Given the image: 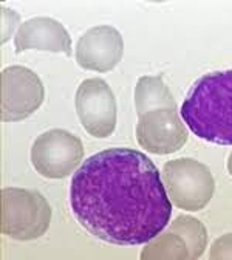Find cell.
<instances>
[{
	"label": "cell",
	"instance_id": "cell-1",
	"mask_svg": "<svg viewBox=\"0 0 232 260\" xmlns=\"http://www.w3.org/2000/svg\"><path fill=\"white\" fill-rule=\"evenodd\" d=\"M70 208L87 233L119 246L150 242L172 215L158 168L128 147L106 149L84 161L72 178Z\"/></svg>",
	"mask_w": 232,
	"mask_h": 260
},
{
	"label": "cell",
	"instance_id": "cell-2",
	"mask_svg": "<svg viewBox=\"0 0 232 260\" xmlns=\"http://www.w3.org/2000/svg\"><path fill=\"white\" fill-rule=\"evenodd\" d=\"M181 118L198 138L232 146V70L196 79L181 106Z\"/></svg>",
	"mask_w": 232,
	"mask_h": 260
},
{
	"label": "cell",
	"instance_id": "cell-3",
	"mask_svg": "<svg viewBox=\"0 0 232 260\" xmlns=\"http://www.w3.org/2000/svg\"><path fill=\"white\" fill-rule=\"evenodd\" d=\"M51 223V208L38 190L22 187L2 189V234L28 242L42 237Z\"/></svg>",
	"mask_w": 232,
	"mask_h": 260
},
{
	"label": "cell",
	"instance_id": "cell-4",
	"mask_svg": "<svg viewBox=\"0 0 232 260\" xmlns=\"http://www.w3.org/2000/svg\"><path fill=\"white\" fill-rule=\"evenodd\" d=\"M162 183L171 202L189 212L206 208L215 190V181L209 168L192 158H178L165 162Z\"/></svg>",
	"mask_w": 232,
	"mask_h": 260
},
{
	"label": "cell",
	"instance_id": "cell-5",
	"mask_svg": "<svg viewBox=\"0 0 232 260\" xmlns=\"http://www.w3.org/2000/svg\"><path fill=\"white\" fill-rule=\"evenodd\" d=\"M84 158L82 141L62 128H51L39 135L31 146V162L45 178L60 180L79 168Z\"/></svg>",
	"mask_w": 232,
	"mask_h": 260
},
{
	"label": "cell",
	"instance_id": "cell-6",
	"mask_svg": "<svg viewBox=\"0 0 232 260\" xmlns=\"http://www.w3.org/2000/svg\"><path fill=\"white\" fill-rule=\"evenodd\" d=\"M208 245L205 224L193 217H178L168 231L159 233L143 249V260H195Z\"/></svg>",
	"mask_w": 232,
	"mask_h": 260
},
{
	"label": "cell",
	"instance_id": "cell-7",
	"mask_svg": "<svg viewBox=\"0 0 232 260\" xmlns=\"http://www.w3.org/2000/svg\"><path fill=\"white\" fill-rule=\"evenodd\" d=\"M2 103L0 116L4 122L23 121L44 103L45 88L41 78L22 65H11L2 70Z\"/></svg>",
	"mask_w": 232,
	"mask_h": 260
},
{
	"label": "cell",
	"instance_id": "cell-8",
	"mask_svg": "<svg viewBox=\"0 0 232 260\" xmlns=\"http://www.w3.org/2000/svg\"><path fill=\"white\" fill-rule=\"evenodd\" d=\"M78 118L87 134L94 138H109L116 127V100L110 85L99 78L85 79L76 91Z\"/></svg>",
	"mask_w": 232,
	"mask_h": 260
},
{
	"label": "cell",
	"instance_id": "cell-9",
	"mask_svg": "<svg viewBox=\"0 0 232 260\" xmlns=\"http://www.w3.org/2000/svg\"><path fill=\"white\" fill-rule=\"evenodd\" d=\"M187 130L174 109L147 112L137 124V140L150 153H174L187 143Z\"/></svg>",
	"mask_w": 232,
	"mask_h": 260
},
{
	"label": "cell",
	"instance_id": "cell-10",
	"mask_svg": "<svg viewBox=\"0 0 232 260\" xmlns=\"http://www.w3.org/2000/svg\"><path fill=\"white\" fill-rule=\"evenodd\" d=\"M124 54L121 32L110 25L93 26L79 38L75 50L76 62L85 70L106 73L113 70Z\"/></svg>",
	"mask_w": 232,
	"mask_h": 260
},
{
	"label": "cell",
	"instance_id": "cell-11",
	"mask_svg": "<svg viewBox=\"0 0 232 260\" xmlns=\"http://www.w3.org/2000/svg\"><path fill=\"white\" fill-rule=\"evenodd\" d=\"M16 53L42 50L72 56V38L65 26L51 17H35L23 22L14 38Z\"/></svg>",
	"mask_w": 232,
	"mask_h": 260
},
{
	"label": "cell",
	"instance_id": "cell-12",
	"mask_svg": "<svg viewBox=\"0 0 232 260\" xmlns=\"http://www.w3.org/2000/svg\"><path fill=\"white\" fill-rule=\"evenodd\" d=\"M135 106L138 116L158 109L177 110V101L169 87L156 76H143L138 79L135 87Z\"/></svg>",
	"mask_w": 232,
	"mask_h": 260
},
{
	"label": "cell",
	"instance_id": "cell-13",
	"mask_svg": "<svg viewBox=\"0 0 232 260\" xmlns=\"http://www.w3.org/2000/svg\"><path fill=\"white\" fill-rule=\"evenodd\" d=\"M212 260H232V234H224L218 237L209 251Z\"/></svg>",
	"mask_w": 232,
	"mask_h": 260
},
{
	"label": "cell",
	"instance_id": "cell-14",
	"mask_svg": "<svg viewBox=\"0 0 232 260\" xmlns=\"http://www.w3.org/2000/svg\"><path fill=\"white\" fill-rule=\"evenodd\" d=\"M226 168H227V172H229V175H232V152H230V155H229V158H227Z\"/></svg>",
	"mask_w": 232,
	"mask_h": 260
}]
</instances>
